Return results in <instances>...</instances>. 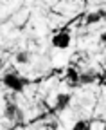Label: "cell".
Masks as SVG:
<instances>
[{
  "instance_id": "obj_3",
  "label": "cell",
  "mask_w": 106,
  "mask_h": 130,
  "mask_svg": "<svg viewBox=\"0 0 106 130\" xmlns=\"http://www.w3.org/2000/svg\"><path fill=\"white\" fill-rule=\"evenodd\" d=\"M70 45V35L67 31H59L58 35L52 36V47L56 49H67Z\"/></svg>"
},
{
  "instance_id": "obj_9",
  "label": "cell",
  "mask_w": 106,
  "mask_h": 130,
  "mask_svg": "<svg viewBox=\"0 0 106 130\" xmlns=\"http://www.w3.org/2000/svg\"><path fill=\"white\" fill-rule=\"evenodd\" d=\"M72 130H86V121H83V119H79L77 123H75V125L72 126Z\"/></svg>"
},
{
  "instance_id": "obj_5",
  "label": "cell",
  "mask_w": 106,
  "mask_h": 130,
  "mask_svg": "<svg viewBox=\"0 0 106 130\" xmlns=\"http://www.w3.org/2000/svg\"><path fill=\"white\" fill-rule=\"evenodd\" d=\"M79 78H81V74L75 71L74 67H68V69H67V81H68V85H70V87L79 85Z\"/></svg>"
},
{
  "instance_id": "obj_4",
  "label": "cell",
  "mask_w": 106,
  "mask_h": 130,
  "mask_svg": "<svg viewBox=\"0 0 106 130\" xmlns=\"http://www.w3.org/2000/svg\"><path fill=\"white\" fill-rule=\"evenodd\" d=\"M68 103H70V94H65V92L58 94V96H56V103H54V112L65 110V108L68 107Z\"/></svg>"
},
{
  "instance_id": "obj_2",
  "label": "cell",
  "mask_w": 106,
  "mask_h": 130,
  "mask_svg": "<svg viewBox=\"0 0 106 130\" xmlns=\"http://www.w3.org/2000/svg\"><path fill=\"white\" fill-rule=\"evenodd\" d=\"M4 118L9 119V121H22L23 114H22V110L16 103H7L6 108H4Z\"/></svg>"
},
{
  "instance_id": "obj_7",
  "label": "cell",
  "mask_w": 106,
  "mask_h": 130,
  "mask_svg": "<svg viewBox=\"0 0 106 130\" xmlns=\"http://www.w3.org/2000/svg\"><path fill=\"white\" fill-rule=\"evenodd\" d=\"M95 71H86V72H83L81 74V78H79V83L81 85H90V83H94L95 81Z\"/></svg>"
},
{
  "instance_id": "obj_8",
  "label": "cell",
  "mask_w": 106,
  "mask_h": 130,
  "mask_svg": "<svg viewBox=\"0 0 106 130\" xmlns=\"http://www.w3.org/2000/svg\"><path fill=\"white\" fill-rule=\"evenodd\" d=\"M31 53L29 51H20V53H16V63H20V65H27V63H31Z\"/></svg>"
},
{
  "instance_id": "obj_6",
  "label": "cell",
  "mask_w": 106,
  "mask_h": 130,
  "mask_svg": "<svg viewBox=\"0 0 106 130\" xmlns=\"http://www.w3.org/2000/svg\"><path fill=\"white\" fill-rule=\"evenodd\" d=\"M102 18H106V13L104 11H94V13H90L86 18H85V24L86 25H92V24H97Z\"/></svg>"
},
{
  "instance_id": "obj_1",
  "label": "cell",
  "mask_w": 106,
  "mask_h": 130,
  "mask_svg": "<svg viewBox=\"0 0 106 130\" xmlns=\"http://www.w3.org/2000/svg\"><path fill=\"white\" fill-rule=\"evenodd\" d=\"M2 81H4V85L7 89H11L13 92H22L23 87L29 83V79L27 78H22L18 72H7V74H4Z\"/></svg>"
}]
</instances>
